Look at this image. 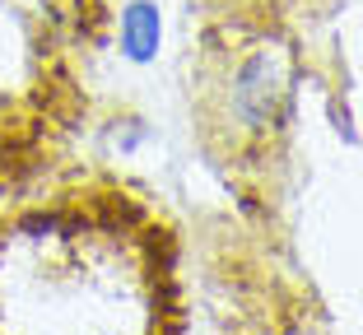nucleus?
<instances>
[{"mask_svg":"<svg viewBox=\"0 0 363 335\" xmlns=\"http://www.w3.org/2000/svg\"><path fill=\"white\" fill-rule=\"evenodd\" d=\"M294 89V52L284 42H257L238 61L233 84H228V112L242 121V130L261 135L279 121Z\"/></svg>","mask_w":363,"mask_h":335,"instance_id":"1","label":"nucleus"},{"mask_svg":"<svg viewBox=\"0 0 363 335\" xmlns=\"http://www.w3.org/2000/svg\"><path fill=\"white\" fill-rule=\"evenodd\" d=\"M159 38H163V19H159V10H154L150 0L126 5V14H121V52H126L130 61H150V56L159 52Z\"/></svg>","mask_w":363,"mask_h":335,"instance_id":"2","label":"nucleus"}]
</instances>
